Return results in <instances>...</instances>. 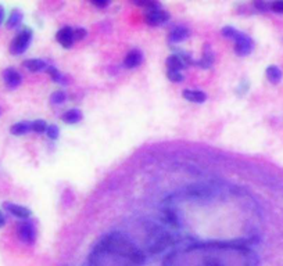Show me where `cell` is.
Returning a JSON list of instances; mask_svg holds the SVG:
<instances>
[{
	"mask_svg": "<svg viewBox=\"0 0 283 266\" xmlns=\"http://www.w3.org/2000/svg\"><path fill=\"white\" fill-rule=\"evenodd\" d=\"M32 40V31L31 29H23L21 32L13 39V42L10 45V53L14 56H19L28 49L29 43Z\"/></svg>",
	"mask_w": 283,
	"mask_h": 266,
	"instance_id": "6da1fadb",
	"label": "cell"
},
{
	"mask_svg": "<svg viewBox=\"0 0 283 266\" xmlns=\"http://www.w3.org/2000/svg\"><path fill=\"white\" fill-rule=\"evenodd\" d=\"M17 233H18L19 240L25 244H34L36 240V229H35L34 224L29 222L28 219L19 222L17 226Z\"/></svg>",
	"mask_w": 283,
	"mask_h": 266,
	"instance_id": "7a4b0ae2",
	"label": "cell"
},
{
	"mask_svg": "<svg viewBox=\"0 0 283 266\" xmlns=\"http://www.w3.org/2000/svg\"><path fill=\"white\" fill-rule=\"evenodd\" d=\"M172 236H171L169 233L160 232L159 234L154 236L153 240L149 242V252H151V254H159V252L164 251V250L172 242Z\"/></svg>",
	"mask_w": 283,
	"mask_h": 266,
	"instance_id": "3957f363",
	"label": "cell"
},
{
	"mask_svg": "<svg viewBox=\"0 0 283 266\" xmlns=\"http://www.w3.org/2000/svg\"><path fill=\"white\" fill-rule=\"evenodd\" d=\"M169 19L168 11L165 10H161L160 7L153 10H147L146 13V23L149 25H153V27H159V25L165 24Z\"/></svg>",
	"mask_w": 283,
	"mask_h": 266,
	"instance_id": "277c9868",
	"label": "cell"
},
{
	"mask_svg": "<svg viewBox=\"0 0 283 266\" xmlns=\"http://www.w3.org/2000/svg\"><path fill=\"white\" fill-rule=\"evenodd\" d=\"M253 50V40L246 33L240 32L235 40V53L237 56H249Z\"/></svg>",
	"mask_w": 283,
	"mask_h": 266,
	"instance_id": "5b68a950",
	"label": "cell"
},
{
	"mask_svg": "<svg viewBox=\"0 0 283 266\" xmlns=\"http://www.w3.org/2000/svg\"><path fill=\"white\" fill-rule=\"evenodd\" d=\"M3 208H5L6 211H9L11 215H14L15 218L23 219V220H27V219L31 216V214H32L31 209L27 208V207L13 204V203H5V204H3Z\"/></svg>",
	"mask_w": 283,
	"mask_h": 266,
	"instance_id": "8992f818",
	"label": "cell"
},
{
	"mask_svg": "<svg viewBox=\"0 0 283 266\" xmlns=\"http://www.w3.org/2000/svg\"><path fill=\"white\" fill-rule=\"evenodd\" d=\"M3 81L9 89H15L23 81V76L18 71H15L14 68H7L3 71Z\"/></svg>",
	"mask_w": 283,
	"mask_h": 266,
	"instance_id": "52a82bcc",
	"label": "cell"
},
{
	"mask_svg": "<svg viewBox=\"0 0 283 266\" xmlns=\"http://www.w3.org/2000/svg\"><path fill=\"white\" fill-rule=\"evenodd\" d=\"M56 39L57 42L61 45L62 48L70 49L74 43V29L71 27H64L57 32L56 35Z\"/></svg>",
	"mask_w": 283,
	"mask_h": 266,
	"instance_id": "ba28073f",
	"label": "cell"
},
{
	"mask_svg": "<svg viewBox=\"0 0 283 266\" xmlns=\"http://www.w3.org/2000/svg\"><path fill=\"white\" fill-rule=\"evenodd\" d=\"M189 29L186 28V27H182V25H179V27H175V28L171 31V33H169V38H168V42L169 43H179V42H183L185 39L189 38Z\"/></svg>",
	"mask_w": 283,
	"mask_h": 266,
	"instance_id": "9c48e42d",
	"label": "cell"
},
{
	"mask_svg": "<svg viewBox=\"0 0 283 266\" xmlns=\"http://www.w3.org/2000/svg\"><path fill=\"white\" fill-rule=\"evenodd\" d=\"M23 65L31 72H40V71H48V64L40 60V58H29V60H25L23 62Z\"/></svg>",
	"mask_w": 283,
	"mask_h": 266,
	"instance_id": "30bf717a",
	"label": "cell"
},
{
	"mask_svg": "<svg viewBox=\"0 0 283 266\" xmlns=\"http://www.w3.org/2000/svg\"><path fill=\"white\" fill-rule=\"evenodd\" d=\"M183 99L187 101H192V103H204L207 100V95L202 91H193V89H186L182 92Z\"/></svg>",
	"mask_w": 283,
	"mask_h": 266,
	"instance_id": "8fae6325",
	"label": "cell"
},
{
	"mask_svg": "<svg viewBox=\"0 0 283 266\" xmlns=\"http://www.w3.org/2000/svg\"><path fill=\"white\" fill-rule=\"evenodd\" d=\"M142 60H143L142 53H140L139 50L134 49V50H130V52L126 54V57H125L124 60V64L125 66H128V68H135V66L139 65L140 62H142Z\"/></svg>",
	"mask_w": 283,
	"mask_h": 266,
	"instance_id": "7c38bea8",
	"label": "cell"
},
{
	"mask_svg": "<svg viewBox=\"0 0 283 266\" xmlns=\"http://www.w3.org/2000/svg\"><path fill=\"white\" fill-rule=\"evenodd\" d=\"M265 75H267V78H268V81L271 83H279V82L282 81L283 72L279 66L269 65L267 68V71H265Z\"/></svg>",
	"mask_w": 283,
	"mask_h": 266,
	"instance_id": "4fadbf2b",
	"label": "cell"
},
{
	"mask_svg": "<svg viewBox=\"0 0 283 266\" xmlns=\"http://www.w3.org/2000/svg\"><path fill=\"white\" fill-rule=\"evenodd\" d=\"M167 66L168 70H173V71H181L183 68H186V64L183 62V60L178 54H172L167 58Z\"/></svg>",
	"mask_w": 283,
	"mask_h": 266,
	"instance_id": "5bb4252c",
	"label": "cell"
},
{
	"mask_svg": "<svg viewBox=\"0 0 283 266\" xmlns=\"http://www.w3.org/2000/svg\"><path fill=\"white\" fill-rule=\"evenodd\" d=\"M61 118L67 124H77L82 119V113L79 109H68L67 113L62 114Z\"/></svg>",
	"mask_w": 283,
	"mask_h": 266,
	"instance_id": "9a60e30c",
	"label": "cell"
},
{
	"mask_svg": "<svg viewBox=\"0 0 283 266\" xmlns=\"http://www.w3.org/2000/svg\"><path fill=\"white\" fill-rule=\"evenodd\" d=\"M31 130V122L28 121H24V122H18V124H14L11 128H10V132L13 133L14 136H21V135H25Z\"/></svg>",
	"mask_w": 283,
	"mask_h": 266,
	"instance_id": "2e32d148",
	"label": "cell"
},
{
	"mask_svg": "<svg viewBox=\"0 0 283 266\" xmlns=\"http://www.w3.org/2000/svg\"><path fill=\"white\" fill-rule=\"evenodd\" d=\"M21 21H23V13H21L19 10H14L9 17V21H7V28L10 29L17 28V27L21 24Z\"/></svg>",
	"mask_w": 283,
	"mask_h": 266,
	"instance_id": "e0dca14e",
	"label": "cell"
},
{
	"mask_svg": "<svg viewBox=\"0 0 283 266\" xmlns=\"http://www.w3.org/2000/svg\"><path fill=\"white\" fill-rule=\"evenodd\" d=\"M31 130L35 133H45L48 130V125L43 119H36L34 122H31Z\"/></svg>",
	"mask_w": 283,
	"mask_h": 266,
	"instance_id": "ac0fdd59",
	"label": "cell"
},
{
	"mask_svg": "<svg viewBox=\"0 0 283 266\" xmlns=\"http://www.w3.org/2000/svg\"><path fill=\"white\" fill-rule=\"evenodd\" d=\"M222 36H225L228 39H232V40H236V38L240 35V31L235 29L233 27H224L221 31Z\"/></svg>",
	"mask_w": 283,
	"mask_h": 266,
	"instance_id": "d6986e66",
	"label": "cell"
},
{
	"mask_svg": "<svg viewBox=\"0 0 283 266\" xmlns=\"http://www.w3.org/2000/svg\"><path fill=\"white\" fill-rule=\"evenodd\" d=\"M66 93L62 91H57V92H54L53 95L50 96V101L53 103V104H61V103H64L66 101Z\"/></svg>",
	"mask_w": 283,
	"mask_h": 266,
	"instance_id": "ffe728a7",
	"label": "cell"
},
{
	"mask_svg": "<svg viewBox=\"0 0 283 266\" xmlns=\"http://www.w3.org/2000/svg\"><path fill=\"white\" fill-rule=\"evenodd\" d=\"M48 72L50 74V76H52V79H53L54 82H57V83H64V78H62L61 74H60L54 66H48Z\"/></svg>",
	"mask_w": 283,
	"mask_h": 266,
	"instance_id": "44dd1931",
	"label": "cell"
},
{
	"mask_svg": "<svg viewBox=\"0 0 283 266\" xmlns=\"http://www.w3.org/2000/svg\"><path fill=\"white\" fill-rule=\"evenodd\" d=\"M212 61H214V57H212L211 53H210V54L204 53V57H203L199 62H196V64H199V65L202 66V68H210L212 64Z\"/></svg>",
	"mask_w": 283,
	"mask_h": 266,
	"instance_id": "7402d4cb",
	"label": "cell"
},
{
	"mask_svg": "<svg viewBox=\"0 0 283 266\" xmlns=\"http://www.w3.org/2000/svg\"><path fill=\"white\" fill-rule=\"evenodd\" d=\"M46 133H48L49 139L56 140V139H58V136H60V129H58L57 125H50V126H48V130H46Z\"/></svg>",
	"mask_w": 283,
	"mask_h": 266,
	"instance_id": "603a6c76",
	"label": "cell"
},
{
	"mask_svg": "<svg viewBox=\"0 0 283 266\" xmlns=\"http://www.w3.org/2000/svg\"><path fill=\"white\" fill-rule=\"evenodd\" d=\"M167 76L171 82H182L183 75L181 71H173V70H168L167 72Z\"/></svg>",
	"mask_w": 283,
	"mask_h": 266,
	"instance_id": "cb8c5ba5",
	"label": "cell"
},
{
	"mask_svg": "<svg viewBox=\"0 0 283 266\" xmlns=\"http://www.w3.org/2000/svg\"><path fill=\"white\" fill-rule=\"evenodd\" d=\"M86 29L77 28L74 29V40H82V39L86 36Z\"/></svg>",
	"mask_w": 283,
	"mask_h": 266,
	"instance_id": "d4e9b609",
	"label": "cell"
},
{
	"mask_svg": "<svg viewBox=\"0 0 283 266\" xmlns=\"http://www.w3.org/2000/svg\"><path fill=\"white\" fill-rule=\"evenodd\" d=\"M271 10L275 13H283V2H275L271 3Z\"/></svg>",
	"mask_w": 283,
	"mask_h": 266,
	"instance_id": "484cf974",
	"label": "cell"
},
{
	"mask_svg": "<svg viewBox=\"0 0 283 266\" xmlns=\"http://www.w3.org/2000/svg\"><path fill=\"white\" fill-rule=\"evenodd\" d=\"M254 6L259 10V11H267V10L271 9V5L264 3V2H257V3H254Z\"/></svg>",
	"mask_w": 283,
	"mask_h": 266,
	"instance_id": "4316f807",
	"label": "cell"
},
{
	"mask_svg": "<svg viewBox=\"0 0 283 266\" xmlns=\"http://www.w3.org/2000/svg\"><path fill=\"white\" fill-rule=\"evenodd\" d=\"M93 5L97 6V7H106L108 5V0H104V2H100V0H95Z\"/></svg>",
	"mask_w": 283,
	"mask_h": 266,
	"instance_id": "83f0119b",
	"label": "cell"
},
{
	"mask_svg": "<svg viewBox=\"0 0 283 266\" xmlns=\"http://www.w3.org/2000/svg\"><path fill=\"white\" fill-rule=\"evenodd\" d=\"M3 21H5V7L0 5V25L3 24Z\"/></svg>",
	"mask_w": 283,
	"mask_h": 266,
	"instance_id": "f1b7e54d",
	"label": "cell"
},
{
	"mask_svg": "<svg viewBox=\"0 0 283 266\" xmlns=\"http://www.w3.org/2000/svg\"><path fill=\"white\" fill-rule=\"evenodd\" d=\"M5 225H6V216H5V215H3V212L0 211V229L3 228Z\"/></svg>",
	"mask_w": 283,
	"mask_h": 266,
	"instance_id": "f546056e",
	"label": "cell"
}]
</instances>
